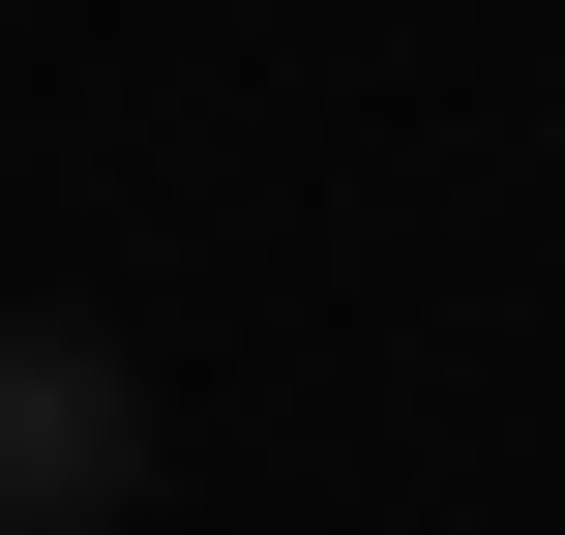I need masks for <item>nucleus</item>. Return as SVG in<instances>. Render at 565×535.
<instances>
[{"label": "nucleus", "mask_w": 565, "mask_h": 535, "mask_svg": "<svg viewBox=\"0 0 565 535\" xmlns=\"http://www.w3.org/2000/svg\"><path fill=\"white\" fill-rule=\"evenodd\" d=\"M149 506V387L119 328H0V535H119Z\"/></svg>", "instance_id": "1"}]
</instances>
